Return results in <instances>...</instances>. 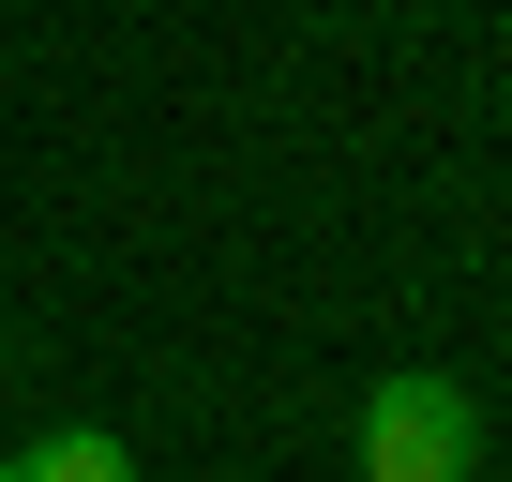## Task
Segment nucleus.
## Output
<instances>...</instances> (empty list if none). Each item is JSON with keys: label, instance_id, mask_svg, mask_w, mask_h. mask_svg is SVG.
Segmentation results:
<instances>
[{"label": "nucleus", "instance_id": "f257e3e1", "mask_svg": "<svg viewBox=\"0 0 512 482\" xmlns=\"http://www.w3.org/2000/svg\"><path fill=\"white\" fill-rule=\"evenodd\" d=\"M467 467H482V407L437 362H407V377L362 392V482H467Z\"/></svg>", "mask_w": 512, "mask_h": 482}, {"label": "nucleus", "instance_id": "f03ea898", "mask_svg": "<svg viewBox=\"0 0 512 482\" xmlns=\"http://www.w3.org/2000/svg\"><path fill=\"white\" fill-rule=\"evenodd\" d=\"M0 482H136V452H121V437H91V422H61V437H31Z\"/></svg>", "mask_w": 512, "mask_h": 482}]
</instances>
